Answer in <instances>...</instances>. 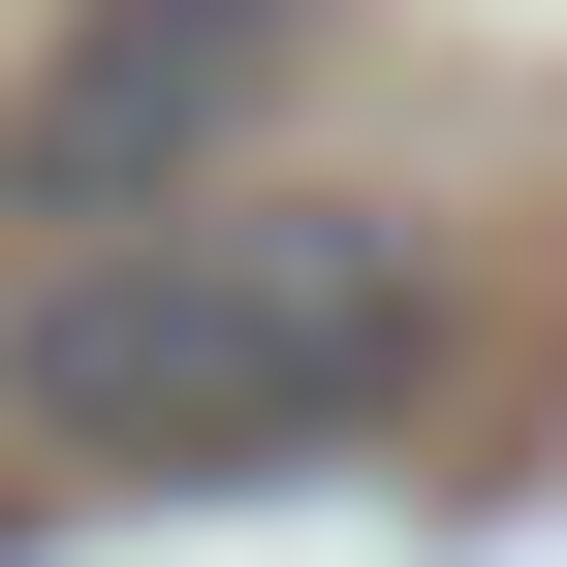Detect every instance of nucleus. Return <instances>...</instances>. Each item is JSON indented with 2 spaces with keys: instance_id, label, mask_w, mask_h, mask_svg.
<instances>
[{
  "instance_id": "obj_1",
  "label": "nucleus",
  "mask_w": 567,
  "mask_h": 567,
  "mask_svg": "<svg viewBox=\"0 0 567 567\" xmlns=\"http://www.w3.org/2000/svg\"><path fill=\"white\" fill-rule=\"evenodd\" d=\"M410 347H442L410 221H347V189H189V221H95L32 316H0V410H32L63 473H284V442H347V410H410Z\"/></svg>"
},
{
  "instance_id": "obj_2",
  "label": "nucleus",
  "mask_w": 567,
  "mask_h": 567,
  "mask_svg": "<svg viewBox=\"0 0 567 567\" xmlns=\"http://www.w3.org/2000/svg\"><path fill=\"white\" fill-rule=\"evenodd\" d=\"M284 32H316V0H95V32L32 63V126H0V221H189V189H221V126L284 95Z\"/></svg>"
}]
</instances>
